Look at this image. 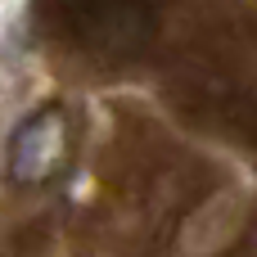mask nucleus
Returning a JSON list of instances; mask_svg holds the SVG:
<instances>
[{
    "label": "nucleus",
    "instance_id": "f257e3e1",
    "mask_svg": "<svg viewBox=\"0 0 257 257\" xmlns=\"http://www.w3.org/2000/svg\"><path fill=\"white\" fill-rule=\"evenodd\" d=\"M68 158V117L59 108H41L32 113L14 140H9V176L18 185H41L50 181Z\"/></svg>",
    "mask_w": 257,
    "mask_h": 257
},
{
    "label": "nucleus",
    "instance_id": "f03ea898",
    "mask_svg": "<svg viewBox=\"0 0 257 257\" xmlns=\"http://www.w3.org/2000/svg\"><path fill=\"white\" fill-rule=\"evenodd\" d=\"M149 32V9L140 0H104L90 14V41L108 54H122L131 45H140Z\"/></svg>",
    "mask_w": 257,
    "mask_h": 257
}]
</instances>
